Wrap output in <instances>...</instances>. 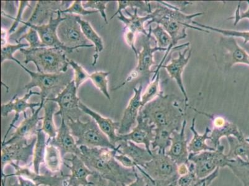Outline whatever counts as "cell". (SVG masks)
Returning <instances> with one entry per match:
<instances>
[{
    "label": "cell",
    "mask_w": 249,
    "mask_h": 186,
    "mask_svg": "<svg viewBox=\"0 0 249 186\" xmlns=\"http://www.w3.org/2000/svg\"><path fill=\"white\" fill-rule=\"evenodd\" d=\"M179 102L175 95H164L162 92L142 108L139 114L155 125L156 134L172 136L174 131L180 130L185 119Z\"/></svg>",
    "instance_id": "cell-1"
},
{
    "label": "cell",
    "mask_w": 249,
    "mask_h": 186,
    "mask_svg": "<svg viewBox=\"0 0 249 186\" xmlns=\"http://www.w3.org/2000/svg\"><path fill=\"white\" fill-rule=\"evenodd\" d=\"M82 160L92 171L104 178L120 185H128L135 180L136 167L126 168L115 158L117 149L107 148H88L80 147Z\"/></svg>",
    "instance_id": "cell-2"
},
{
    "label": "cell",
    "mask_w": 249,
    "mask_h": 186,
    "mask_svg": "<svg viewBox=\"0 0 249 186\" xmlns=\"http://www.w3.org/2000/svg\"><path fill=\"white\" fill-rule=\"evenodd\" d=\"M155 10L149 14L151 19L147 24L156 23L160 25L167 31L173 40V47L174 48L178 42L187 37V29H195L209 34L210 31L198 27L193 26L194 18L200 17L203 13H196L192 15H185L180 12L179 9L162 3L161 1L155 2Z\"/></svg>",
    "instance_id": "cell-3"
},
{
    "label": "cell",
    "mask_w": 249,
    "mask_h": 186,
    "mask_svg": "<svg viewBox=\"0 0 249 186\" xmlns=\"http://www.w3.org/2000/svg\"><path fill=\"white\" fill-rule=\"evenodd\" d=\"M13 61L18 63L31 76L30 82L24 86V89L26 90L27 92H30L35 87L39 88L40 102H45L46 99L55 98L73 80L74 74L71 70L58 74H42L27 69L17 58H15Z\"/></svg>",
    "instance_id": "cell-4"
},
{
    "label": "cell",
    "mask_w": 249,
    "mask_h": 186,
    "mask_svg": "<svg viewBox=\"0 0 249 186\" xmlns=\"http://www.w3.org/2000/svg\"><path fill=\"white\" fill-rule=\"evenodd\" d=\"M20 52L25 56L24 62L35 63L37 71L42 74H58L69 70V60L65 52L52 47L22 49Z\"/></svg>",
    "instance_id": "cell-5"
},
{
    "label": "cell",
    "mask_w": 249,
    "mask_h": 186,
    "mask_svg": "<svg viewBox=\"0 0 249 186\" xmlns=\"http://www.w3.org/2000/svg\"><path fill=\"white\" fill-rule=\"evenodd\" d=\"M69 126L72 135L76 138L78 147L88 148H107L117 149L116 146L111 144L109 139L97 126L93 119L83 122L80 119H70L65 121Z\"/></svg>",
    "instance_id": "cell-6"
},
{
    "label": "cell",
    "mask_w": 249,
    "mask_h": 186,
    "mask_svg": "<svg viewBox=\"0 0 249 186\" xmlns=\"http://www.w3.org/2000/svg\"><path fill=\"white\" fill-rule=\"evenodd\" d=\"M224 150L225 147L221 145L214 151L189 154V162L193 164L194 172L198 179L207 178L217 168L228 167L230 160Z\"/></svg>",
    "instance_id": "cell-7"
},
{
    "label": "cell",
    "mask_w": 249,
    "mask_h": 186,
    "mask_svg": "<svg viewBox=\"0 0 249 186\" xmlns=\"http://www.w3.org/2000/svg\"><path fill=\"white\" fill-rule=\"evenodd\" d=\"M151 29L152 27L150 26L149 29V35L144 36L142 37V51L139 52V55L137 56L138 63L137 67L130 73L127 78L122 83V85L118 86L117 88H114L113 90H117L124 85L130 82L138 77L143 76L147 83L149 82V78L151 74H155V71H151V68L153 65H156V63L154 60V54L157 51L166 52L167 49L160 48V47L156 46H151Z\"/></svg>",
    "instance_id": "cell-8"
},
{
    "label": "cell",
    "mask_w": 249,
    "mask_h": 186,
    "mask_svg": "<svg viewBox=\"0 0 249 186\" xmlns=\"http://www.w3.org/2000/svg\"><path fill=\"white\" fill-rule=\"evenodd\" d=\"M219 68L228 70L235 65L249 66V54L237 44L234 37L223 36L219 42L218 52L214 54Z\"/></svg>",
    "instance_id": "cell-9"
},
{
    "label": "cell",
    "mask_w": 249,
    "mask_h": 186,
    "mask_svg": "<svg viewBox=\"0 0 249 186\" xmlns=\"http://www.w3.org/2000/svg\"><path fill=\"white\" fill-rule=\"evenodd\" d=\"M65 17L58 26L57 34L59 40L65 47L74 50L79 48H90L93 44H89V40L81 30L80 24L76 19V15L63 14Z\"/></svg>",
    "instance_id": "cell-10"
},
{
    "label": "cell",
    "mask_w": 249,
    "mask_h": 186,
    "mask_svg": "<svg viewBox=\"0 0 249 186\" xmlns=\"http://www.w3.org/2000/svg\"><path fill=\"white\" fill-rule=\"evenodd\" d=\"M77 90L73 80L55 98L47 99L58 104L59 110L55 115H60L65 121L70 119L76 121L83 114V111L80 108L81 101L77 96Z\"/></svg>",
    "instance_id": "cell-11"
},
{
    "label": "cell",
    "mask_w": 249,
    "mask_h": 186,
    "mask_svg": "<svg viewBox=\"0 0 249 186\" xmlns=\"http://www.w3.org/2000/svg\"><path fill=\"white\" fill-rule=\"evenodd\" d=\"M152 155V160L141 167L147 174L156 180L178 178V166L166 153H159L157 149H153Z\"/></svg>",
    "instance_id": "cell-12"
},
{
    "label": "cell",
    "mask_w": 249,
    "mask_h": 186,
    "mask_svg": "<svg viewBox=\"0 0 249 186\" xmlns=\"http://www.w3.org/2000/svg\"><path fill=\"white\" fill-rule=\"evenodd\" d=\"M56 15L57 16L55 18H54V16L52 17L48 23L41 25V26H35V25L31 24L24 25L23 28L19 29L17 33L13 34L11 37V36L13 37L14 36L21 35L28 28H33L37 31L40 39L45 46L62 49L67 53H72L74 49L65 47L59 40L57 29L61 22L64 21L65 17H62V15L60 11H58Z\"/></svg>",
    "instance_id": "cell-13"
},
{
    "label": "cell",
    "mask_w": 249,
    "mask_h": 186,
    "mask_svg": "<svg viewBox=\"0 0 249 186\" xmlns=\"http://www.w3.org/2000/svg\"><path fill=\"white\" fill-rule=\"evenodd\" d=\"M36 140L37 137L36 135L30 144H28V141H21L1 145V173H3L4 167L8 164L15 163L19 165L21 162L24 165H28L31 158L33 156Z\"/></svg>",
    "instance_id": "cell-14"
},
{
    "label": "cell",
    "mask_w": 249,
    "mask_h": 186,
    "mask_svg": "<svg viewBox=\"0 0 249 186\" xmlns=\"http://www.w3.org/2000/svg\"><path fill=\"white\" fill-rule=\"evenodd\" d=\"M190 108L195 112H197L198 114L205 115L206 117L212 120L213 129L211 130V132L210 133V140L215 149H217L219 146H221L220 140L223 137L227 138L232 136L238 140L245 139L243 133L239 130L236 125L229 122L226 118L208 114V113L199 111L193 107Z\"/></svg>",
    "instance_id": "cell-15"
},
{
    "label": "cell",
    "mask_w": 249,
    "mask_h": 186,
    "mask_svg": "<svg viewBox=\"0 0 249 186\" xmlns=\"http://www.w3.org/2000/svg\"><path fill=\"white\" fill-rule=\"evenodd\" d=\"M138 10L136 8L133 11V14L129 12L127 10H124L126 14L129 16V18L126 17L121 11L118 16V19L123 22L124 25V40L129 46L131 47L134 52L135 55H137L138 51L135 47L136 36L138 34H142L144 36H148L149 32H147L145 29V22L148 20L150 21L151 18L149 14L144 16V17H140L138 14Z\"/></svg>",
    "instance_id": "cell-16"
},
{
    "label": "cell",
    "mask_w": 249,
    "mask_h": 186,
    "mask_svg": "<svg viewBox=\"0 0 249 186\" xmlns=\"http://www.w3.org/2000/svg\"><path fill=\"white\" fill-rule=\"evenodd\" d=\"M39 95L40 93L33 92L31 90L30 92L27 93L26 94L21 98H19L18 95L16 94L13 96L12 99L7 104H1V115L3 117L8 116L10 113L15 111V114L14 119H13L12 122L10 125V127L6 131L5 135L4 136L3 140H2L1 144L6 142V138L10 133L11 129L15 128L16 122L19 119L20 114L23 112L24 116H26V111L28 109H30L32 111V114L35 112V108L39 107L40 106V102L36 103H28V99L33 96V95Z\"/></svg>",
    "instance_id": "cell-17"
},
{
    "label": "cell",
    "mask_w": 249,
    "mask_h": 186,
    "mask_svg": "<svg viewBox=\"0 0 249 186\" xmlns=\"http://www.w3.org/2000/svg\"><path fill=\"white\" fill-rule=\"evenodd\" d=\"M71 1H38L31 17L26 22L22 21L24 25L31 24L41 26L48 22L52 17L58 11L66 10Z\"/></svg>",
    "instance_id": "cell-18"
},
{
    "label": "cell",
    "mask_w": 249,
    "mask_h": 186,
    "mask_svg": "<svg viewBox=\"0 0 249 186\" xmlns=\"http://www.w3.org/2000/svg\"><path fill=\"white\" fill-rule=\"evenodd\" d=\"M155 125L149 123L148 119H143L141 115L137 118V125L133 130L124 135H119L120 139L131 141L137 144H143L147 150L152 153L151 144L155 138Z\"/></svg>",
    "instance_id": "cell-19"
},
{
    "label": "cell",
    "mask_w": 249,
    "mask_h": 186,
    "mask_svg": "<svg viewBox=\"0 0 249 186\" xmlns=\"http://www.w3.org/2000/svg\"><path fill=\"white\" fill-rule=\"evenodd\" d=\"M10 165L15 170L13 176H20L30 179L38 186H65L66 181L69 178L70 174H64L62 172L60 175H53L52 172L50 171L40 175V174L31 171L28 167H20L19 165L15 163H11Z\"/></svg>",
    "instance_id": "cell-20"
},
{
    "label": "cell",
    "mask_w": 249,
    "mask_h": 186,
    "mask_svg": "<svg viewBox=\"0 0 249 186\" xmlns=\"http://www.w3.org/2000/svg\"><path fill=\"white\" fill-rule=\"evenodd\" d=\"M191 56L192 51L190 50V47H188L182 53L181 52H178V58L172 59L169 64L163 65L162 67L163 69L167 70L171 78L174 79L178 84L181 93L184 97L185 108L189 106V97L183 85L182 74L185 67L189 63Z\"/></svg>",
    "instance_id": "cell-21"
},
{
    "label": "cell",
    "mask_w": 249,
    "mask_h": 186,
    "mask_svg": "<svg viewBox=\"0 0 249 186\" xmlns=\"http://www.w3.org/2000/svg\"><path fill=\"white\" fill-rule=\"evenodd\" d=\"M142 83L140 84L139 88H133L134 95L129 101L127 107L124 111L117 134L124 135L130 132L131 129L137 122V118L142 109Z\"/></svg>",
    "instance_id": "cell-22"
},
{
    "label": "cell",
    "mask_w": 249,
    "mask_h": 186,
    "mask_svg": "<svg viewBox=\"0 0 249 186\" xmlns=\"http://www.w3.org/2000/svg\"><path fill=\"white\" fill-rule=\"evenodd\" d=\"M186 126L187 121L184 119L180 130L174 131L172 135L171 146L166 153L178 166L182 164L190 165V153L188 149V142L185 132Z\"/></svg>",
    "instance_id": "cell-23"
},
{
    "label": "cell",
    "mask_w": 249,
    "mask_h": 186,
    "mask_svg": "<svg viewBox=\"0 0 249 186\" xmlns=\"http://www.w3.org/2000/svg\"><path fill=\"white\" fill-rule=\"evenodd\" d=\"M44 103V102H40L39 107L30 117H24V121L16 128V131L11 135L10 139L1 144V145L11 144L17 142L28 141L29 138L37 135L38 124L40 121L43 120V117H38V114L43 109Z\"/></svg>",
    "instance_id": "cell-24"
},
{
    "label": "cell",
    "mask_w": 249,
    "mask_h": 186,
    "mask_svg": "<svg viewBox=\"0 0 249 186\" xmlns=\"http://www.w3.org/2000/svg\"><path fill=\"white\" fill-rule=\"evenodd\" d=\"M65 160L69 161L71 164L63 162L71 171L65 186H85L92 184L88 180V178L93 175L94 172L92 171L79 156L71 155V158H65Z\"/></svg>",
    "instance_id": "cell-25"
},
{
    "label": "cell",
    "mask_w": 249,
    "mask_h": 186,
    "mask_svg": "<svg viewBox=\"0 0 249 186\" xmlns=\"http://www.w3.org/2000/svg\"><path fill=\"white\" fill-rule=\"evenodd\" d=\"M49 144L56 147L60 150L63 158L68 153L79 157L81 156L80 147L77 145L76 140L63 118H62V123L58 129L56 137L52 139Z\"/></svg>",
    "instance_id": "cell-26"
},
{
    "label": "cell",
    "mask_w": 249,
    "mask_h": 186,
    "mask_svg": "<svg viewBox=\"0 0 249 186\" xmlns=\"http://www.w3.org/2000/svg\"><path fill=\"white\" fill-rule=\"evenodd\" d=\"M80 108L85 114L89 115L96 121L97 126L100 128L103 132L109 139L111 144L117 147L120 142L119 135L117 134V131L120 128L119 122H114L109 118L104 117L101 114L90 110L85 104L80 101Z\"/></svg>",
    "instance_id": "cell-27"
},
{
    "label": "cell",
    "mask_w": 249,
    "mask_h": 186,
    "mask_svg": "<svg viewBox=\"0 0 249 186\" xmlns=\"http://www.w3.org/2000/svg\"><path fill=\"white\" fill-rule=\"evenodd\" d=\"M118 153L128 156L134 162L136 166H142L152 160V153H149L146 148H142L131 141L122 140L117 144Z\"/></svg>",
    "instance_id": "cell-28"
},
{
    "label": "cell",
    "mask_w": 249,
    "mask_h": 186,
    "mask_svg": "<svg viewBox=\"0 0 249 186\" xmlns=\"http://www.w3.org/2000/svg\"><path fill=\"white\" fill-rule=\"evenodd\" d=\"M196 117L192 119L191 130L193 133V138L188 144V149L190 153H199L202 151H214V147H210L207 144L206 141L210 140V133L211 129L207 127L205 133L202 135L199 134L196 129Z\"/></svg>",
    "instance_id": "cell-29"
},
{
    "label": "cell",
    "mask_w": 249,
    "mask_h": 186,
    "mask_svg": "<svg viewBox=\"0 0 249 186\" xmlns=\"http://www.w3.org/2000/svg\"><path fill=\"white\" fill-rule=\"evenodd\" d=\"M43 109L44 110V115L43 117L41 130L44 131L45 134L49 136L47 140V145H48L51 140L56 137L58 131L53 121V115L55 114L56 103L46 99L43 105Z\"/></svg>",
    "instance_id": "cell-30"
},
{
    "label": "cell",
    "mask_w": 249,
    "mask_h": 186,
    "mask_svg": "<svg viewBox=\"0 0 249 186\" xmlns=\"http://www.w3.org/2000/svg\"><path fill=\"white\" fill-rule=\"evenodd\" d=\"M76 19L80 25L81 30H82L84 35H85L89 41H91L93 43L94 45L95 54L93 56L94 60L92 64L94 66L96 64L97 60H98L99 54L104 49L103 40L100 36L97 35V33L94 31V29L89 22L83 20L80 16L78 15H76Z\"/></svg>",
    "instance_id": "cell-31"
},
{
    "label": "cell",
    "mask_w": 249,
    "mask_h": 186,
    "mask_svg": "<svg viewBox=\"0 0 249 186\" xmlns=\"http://www.w3.org/2000/svg\"><path fill=\"white\" fill-rule=\"evenodd\" d=\"M230 149L226 154L229 160L241 159L244 162H249V143L244 140L230 136L227 137Z\"/></svg>",
    "instance_id": "cell-32"
},
{
    "label": "cell",
    "mask_w": 249,
    "mask_h": 186,
    "mask_svg": "<svg viewBox=\"0 0 249 186\" xmlns=\"http://www.w3.org/2000/svg\"><path fill=\"white\" fill-rule=\"evenodd\" d=\"M36 137H37V140L34 149L33 165L34 171L36 173L40 174V165L44 163L47 140H46V134L41 130V128L38 129Z\"/></svg>",
    "instance_id": "cell-33"
},
{
    "label": "cell",
    "mask_w": 249,
    "mask_h": 186,
    "mask_svg": "<svg viewBox=\"0 0 249 186\" xmlns=\"http://www.w3.org/2000/svg\"><path fill=\"white\" fill-rule=\"evenodd\" d=\"M62 158L60 150L56 147L52 145H47L44 163L49 171L52 173L60 171Z\"/></svg>",
    "instance_id": "cell-34"
},
{
    "label": "cell",
    "mask_w": 249,
    "mask_h": 186,
    "mask_svg": "<svg viewBox=\"0 0 249 186\" xmlns=\"http://www.w3.org/2000/svg\"><path fill=\"white\" fill-rule=\"evenodd\" d=\"M228 167L244 186H249V162L239 158L230 160Z\"/></svg>",
    "instance_id": "cell-35"
},
{
    "label": "cell",
    "mask_w": 249,
    "mask_h": 186,
    "mask_svg": "<svg viewBox=\"0 0 249 186\" xmlns=\"http://www.w3.org/2000/svg\"><path fill=\"white\" fill-rule=\"evenodd\" d=\"M151 34L155 36L156 42H157L158 47L167 50L164 57L160 61V63L163 64L167 56H168L169 52L171 51L172 49H174L173 45H172L173 40H172L171 36L167 33V31L159 24H157L155 28L151 29Z\"/></svg>",
    "instance_id": "cell-36"
},
{
    "label": "cell",
    "mask_w": 249,
    "mask_h": 186,
    "mask_svg": "<svg viewBox=\"0 0 249 186\" xmlns=\"http://www.w3.org/2000/svg\"><path fill=\"white\" fill-rule=\"evenodd\" d=\"M161 93L160 90V70L156 69L151 82L148 84L144 93L142 95V108L159 96Z\"/></svg>",
    "instance_id": "cell-37"
},
{
    "label": "cell",
    "mask_w": 249,
    "mask_h": 186,
    "mask_svg": "<svg viewBox=\"0 0 249 186\" xmlns=\"http://www.w3.org/2000/svg\"><path fill=\"white\" fill-rule=\"evenodd\" d=\"M193 24L196 25L199 28L207 29V30H210L216 32L221 34L223 36H227V37H239L243 38L244 44L246 45L249 42V31H235V30H228V29H223L210 26H207L206 24L199 23V22L194 21Z\"/></svg>",
    "instance_id": "cell-38"
},
{
    "label": "cell",
    "mask_w": 249,
    "mask_h": 186,
    "mask_svg": "<svg viewBox=\"0 0 249 186\" xmlns=\"http://www.w3.org/2000/svg\"><path fill=\"white\" fill-rule=\"evenodd\" d=\"M110 74L109 72H95L90 74L89 79L92 83L108 100H110V96L108 91L107 77Z\"/></svg>",
    "instance_id": "cell-39"
},
{
    "label": "cell",
    "mask_w": 249,
    "mask_h": 186,
    "mask_svg": "<svg viewBox=\"0 0 249 186\" xmlns=\"http://www.w3.org/2000/svg\"><path fill=\"white\" fill-rule=\"evenodd\" d=\"M118 9L116 12L110 18V20L114 19L115 16H117L122 10H125L127 8H131L133 11L136 8L141 9V10L150 14L151 11V3L149 1H118Z\"/></svg>",
    "instance_id": "cell-40"
},
{
    "label": "cell",
    "mask_w": 249,
    "mask_h": 186,
    "mask_svg": "<svg viewBox=\"0 0 249 186\" xmlns=\"http://www.w3.org/2000/svg\"><path fill=\"white\" fill-rule=\"evenodd\" d=\"M69 63L73 70V80L77 89L78 90L81 85L89 79L90 74H88L82 66L76 62L75 61L69 59Z\"/></svg>",
    "instance_id": "cell-41"
},
{
    "label": "cell",
    "mask_w": 249,
    "mask_h": 186,
    "mask_svg": "<svg viewBox=\"0 0 249 186\" xmlns=\"http://www.w3.org/2000/svg\"><path fill=\"white\" fill-rule=\"evenodd\" d=\"M26 40L29 44V49H37L40 47H46L43 44L37 31L35 29L29 28V30L24 35L19 37L18 40H15L17 43L21 42L22 40Z\"/></svg>",
    "instance_id": "cell-42"
},
{
    "label": "cell",
    "mask_w": 249,
    "mask_h": 186,
    "mask_svg": "<svg viewBox=\"0 0 249 186\" xmlns=\"http://www.w3.org/2000/svg\"><path fill=\"white\" fill-rule=\"evenodd\" d=\"M24 47H29L28 43H17L16 45L6 44L1 46V64H3L4 61L14 60L13 56L16 52L20 51Z\"/></svg>",
    "instance_id": "cell-43"
},
{
    "label": "cell",
    "mask_w": 249,
    "mask_h": 186,
    "mask_svg": "<svg viewBox=\"0 0 249 186\" xmlns=\"http://www.w3.org/2000/svg\"><path fill=\"white\" fill-rule=\"evenodd\" d=\"M62 15L71 14L78 16H87L98 13V11L86 10L83 5L82 1H74L66 10L60 11Z\"/></svg>",
    "instance_id": "cell-44"
},
{
    "label": "cell",
    "mask_w": 249,
    "mask_h": 186,
    "mask_svg": "<svg viewBox=\"0 0 249 186\" xmlns=\"http://www.w3.org/2000/svg\"><path fill=\"white\" fill-rule=\"evenodd\" d=\"M110 2V1H83V5L86 10L87 8H90L92 9V10L98 11L100 13L101 17H103L104 21H105V23L108 24V19L106 10L107 8V4Z\"/></svg>",
    "instance_id": "cell-45"
},
{
    "label": "cell",
    "mask_w": 249,
    "mask_h": 186,
    "mask_svg": "<svg viewBox=\"0 0 249 186\" xmlns=\"http://www.w3.org/2000/svg\"><path fill=\"white\" fill-rule=\"evenodd\" d=\"M190 163V171L185 175L178 177L177 181L178 186H192L197 182L199 179L194 172L193 164L191 162Z\"/></svg>",
    "instance_id": "cell-46"
},
{
    "label": "cell",
    "mask_w": 249,
    "mask_h": 186,
    "mask_svg": "<svg viewBox=\"0 0 249 186\" xmlns=\"http://www.w3.org/2000/svg\"><path fill=\"white\" fill-rule=\"evenodd\" d=\"M27 8H31L30 3L29 1H19V6L18 8V15L17 18H15V21L13 22L12 26H11L10 29L8 31V35H13L15 33L16 29L18 28V25L19 22H22V16L23 15V12Z\"/></svg>",
    "instance_id": "cell-47"
},
{
    "label": "cell",
    "mask_w": 249,
    "mask_h": 186,
    "mask_svg": "<svg viewBox=\"0 0 249 186\" xmlns=\"http://www.w3.org/2000/svg\"><path fill=\"white\" fill-rule=\"evenodd\" d=\"M219 168H217L210 176L203 179H199L196 184L192 186H210L215 179L218 178L219 175ZM169 186H178L177 181L171 183Z\"/></svg>",
    "instance_id": "cell-48"
},
{
    "label": "cell",
    "mask_w": 249,
    "mask_h": 186,
    "mask_svg": "<svg viewBox=\"0 0 249 186\" xmlns=\"http://www.w3.org/2000/svg\"><path fill=\"white\" fill-rule=\"evenodd\" d=\"M248 4V8L245 11H241V6L240 4L235 10V15L234 17L228 18V20L233 19L234 21V25H237L238 22L242 19H248L249 20V1H247Z\"/></svg>",
    "instance_id": "cell-49"
},
{
    "label": "cell",
    "mask_w": 249,
    "mask_h": 186,
    "mask_svg": "<svg viewBox=\"0 0 249 186\" xmlns=\"http://www.w3.org/2000/svg\"><path fill=\"white\" fill-rule=\"evenodd\" d=\"M90 181L93 183V186H117L116 184L104 178L96 172L93 175L90 176Z\"/></svg>",
    "instance_id": "cell-50"
},
{
    "label": "cell",
    "mask_w": 249,
    "mask_h": 186,
    "mask_svg": "<svg viewBox=\"0 0 249 186\" xmlns=\"http://www.w3.org/2000/svg\"><path fill=\"white\" fill-rule=\"evenodd\" d=\"M115 158L120 164L126 168H134L135 167L134 162L127 156L117 153L115 155Z\"/></svg>",
    "instance_id": "cell-51"
},
{
    "label": "cell",
    "mask_w": 249,
    "mask_h": 186,
    "mask_svg": "<svg viewBox=\"0 0 249 186\" xmlns=\"http://www.w3.org/2000/svg\"><path fill=\"white\" fill-rule=\"evenodd\" d=\"M18 182L13 184L10 183V186H38L35 182L30 179L23 178V177L18 176Z\"/></svg>",
    "instance_id": "cell-52"
},
{
    "label": "cell",
    "mask_w": 249,
    "mask_h": 186,
    "mask_svg": "<svg viewBox=\"0 0 249 186\" xmlns=\"http://www.w3.org/2000/svg\"><path fill=\"white\" fill-rule=\"evenodd\" d=\"M135 176V180L133 183L128 185L123 184V185H121V186H146V180L143 176H140L138 172H136Z\"/></svg>",
    "instance_id": "cell-53"
},
{
    "label": "cell",
    "mask_w": 249,
    "mask_h": 186,
    "mask_svg": "<svg viewBox=\"0 0 249 186\" xmlns=\"http://www.w3.org/2000/svg\"><path fill=\"white\" fill-rule=\"evenodd\" d=\"M189 165L182 164L178 166V172L179 176L185 175L190 171Z\"/></svg>",
    "instance_id": "cell-54"
},
{
    "label": "cell",
    "mask_w": 249,
    "mask_h": 186,
    "mask_svg": "<svg viewBox=\"0 0 249 186\" xmlns=\"http://www.w3.org/2000/svg\"><path fill=\"white\" fill-rule=\"evenodd\" d=\"M8 178V174L1 173V186H6V179Z\"/></svg>",
    "instance_id": "cell-55"
},
{
    "label": "cell",
    "mask_w": 249,
    "mask_h": 186,
    "mask_svg": "<svg viewBox=\"0 0 249 186\" xmlns=\"http://www.w3.org/2000/svg\"><path fill=\"white\" fill-rule=\"evenodd\" d=\"M246 141H248L249 143V137L248 138H246Z\"/></svg>",
    "instance_id": "cell-56"
},
{
    "label": "cell",
    "mask_w": 249,
    "mask_h": 186,
    "mask_svg": "<svg viewBox=\"0 0 249 186\" xmlns=\"http://www.w3.org/2000/svg\"><path fill=\"white\" fill-rule=\"evenodd\" d=\"M85 186H93V183L91 184V185H89Z\"/></svg>",
    "instance_id": "cell-57"
},
{
    "label": "cell",
    "mask_w": 249,
    "mask_h": 186,
    "mask_svg": "<svg viewBox=\"0 0 249 186\" xmlns=\"http://www.w3.org/2000/svg\"></svg>",
    "instance_id": "cell-58"
},
{
    "label": "cell",
    "mask_w": 249,
    "mask_h": 186,
    "mask_svg": "<svg viewBox=\"0 0 249 186\" xmlns=\"http://www.w3.org/2000/svg\"><path fill=\"white\" fill-rule=\"evenodd\" d=\"M146 186H148V185H147Z\"/></svg>",
    "instance_id": "cell-59"
}]
</instances>
